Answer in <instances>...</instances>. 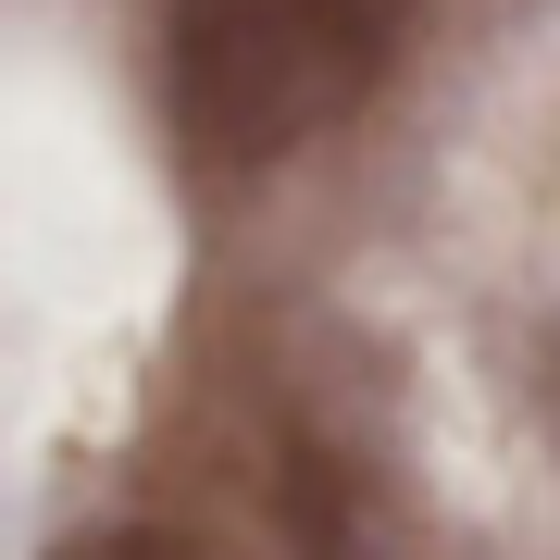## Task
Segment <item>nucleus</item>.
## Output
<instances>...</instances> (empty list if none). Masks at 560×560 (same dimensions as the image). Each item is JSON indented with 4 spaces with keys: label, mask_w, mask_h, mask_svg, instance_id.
<instances>
[{
    "label": "nucleus",
    "mask_w": 560,
    "mask_h": 560,
    "mask_svg": "<svg viewBox=\"0 0 560 560\" xmlns=\"http://www.w3.org/2000/svg\"><path fill=\"white\" fill-rule=\"evenodd\" d=\"M411 50V0H175L162 75L200 162H287L349 125Z\"/></svg>",
    "instance_id": "f257e3e1"
},
{
    "label": "nucleus",
    "mask_w": 560,
    "mask_h": 560,
    "mask_svg": "<svg viewBox=\"0 0 560 560\" xmlns=\"http://www.w3.org/2000/svg\"><path fill=\"white\" fill-rule=\"evenodd\" d=\"M50 560H212V548L175 536V523H101V536H62Z\"/></svg>",
    "instance_id": "7ed1b4c3"
},
{
    "label": "nucleus",
    "mask_w": 560,
    "mask_h": 560,
    "mask_svg": "<svg viewBox=\"0 0 560 560\" xmlns=\"http://www.w3.org/2000/svg\"><path fill=\"white\" fill-rule=\"evenodd\" d=\"M287 536H300L312 560H374V548H361V523H349V486L324 474V460L287 474Z\"/></svg>",
    "instance_id": "f03ea898"
}]
</instances>
